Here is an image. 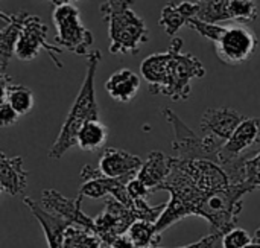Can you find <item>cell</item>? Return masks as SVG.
Instances as JSON below:
<instances>
[{
    "label": "cell",
    "mask_w": 260,
    "mask_h": 248,
    "mask_svg": "<svg viewBox=\"0 0 260 248\" xmlns=\"http://www.w3.org/2000/svg\"><path fill=\"white\" fill-rule=\"evenodd\" d=\"M0 88L2 101L9 102L20 116L27 114L34 108L35 99L32 90L21 84H12V78L6 72H0Z\"/></svg>",
    "instance_id": "obj_20"
},
{
    "label": "cell",
    "mask_w": 260,
    "mask_h": 248,
    "mask_svg": "<svg viewBox=\"0 0 260 248\" xmlns=\"http://www.w3.org/2000/svg\"><path fill=\"white\" fill-rule=\"evenodd\" d=\"M73 2H78V0H66V3H73Z\"/></svg>",
    "instance_id": "obj_37"
},
{
    "label": "cell",
    "mask_w": 260,
    "mask_h": 248,
    "mask_svg": "<svg viewBox=\"0 0 260 248\" xmlns=\"http://www.w3.org/2000/svg\"><path fill=\"white\" fill-rule=\"evenodd\" d=\"M161 113L174 130V140L171 148L177 154L175 157L187 160H212L218 163V154L224 145L222 140L207 134L198 136L171 108H163Z\"/></svg>",
    "instance_id": "obj_5"
},
{
    "label": "cell",
    "mask_w": 260,
    "mask_h": 248,
    "mask_svg": "<svg viewBox=\"0 0 260 248\" xmlns=\"http://www.w3.org/2000/svg\"><path fill=\"white\" fill-rule=\"evenodd\" d=\"M23 204L30 210L34 218L40 223L49 248H64V236L67 229L70 227V223L64 218L49 212L41 203H37L35 200L24 197Z\"/></svg>",
    "instance_id": "obj_13"
},
{
    "label": "cell",
    "mask_w": 260,
    "mask_h": 248,
    "mask_svg": "<svg viewBox=\"0 0 260 248\" xmlns=\"http://www.w3.org/2000/svg\"><path fill=\"white\" fill-rule=\"evenodd\" d=\"M200 11L198 18L207 23H224L232 21L230 0H197Z\"/></svg>",
    "instance_id": "obj_22"
},
{
    "label": "cell",
    "mask_w": 260,
    "mask_h": 248,
    "mask_svg": "<svg viewBox=\"0 0 260 248\" xmlns=\"http://www.w3.org/2000/svg\"><path fill=\"white\" fill-rule=\"evenodd\" d=\"M218 238H219V235L212 233V235H209V236L201 238L198 242H193V244H189V245H184V247H178V248H212L213 247V244L218 241Z\"/></svg>",
    "instance_id": "obj_31"
},
{
    "label": "cell",
    "mask_w": 260,
    "mask_h": 248,
    "mask_svg": "<svg viewBox=\"0 0 260 248\" xmlns=\"http://www.w3.org/2000/svg\"><path fill=\"white\" fill-rule=\"evenodd\" d=\"M47 2H50L55 6H59V5H64L66 3V0H47Z\"/></svg>",
    "instance_id": "obj_33"
},
{
    "label": "cell",
    "mask_w": 260,
    "mask_h": 248,
    "mask_svg": "<svg viewBox=\"0 0 260 248\" xmlns=\"http://www.w3.org/2000/svg\"><path fill=\"white\" fill-rule=\"evenodd\" d=\"M102 59L101 50H91L87 56V72L82 81V85L78 91V96L59 130V134L53 145L50 146L47 156L52 160H59L69 149L78 145V134L81 128L91 122L99 120V107L96 99L94 78L98 66Z\"/></svg>",
    "instance_id": "obj_2"
},
{
    "label": "cell",
    "mask_w": 260,
    "mask_h": 248,
    "mask_svg": "<svg viewBox=\"0 0 260 248\" xmlns=\"http://www.w3.org/2000/svg\"><path fill=\"white\" fill-rule=\"evenodd\" d=\"M192 30L198 32L201 37L213 41V43H218L221 40V37L224 35V32L227 30V26L225 24H218V23H207V21H203L200 20L198 17H192L187 20V24Z\"/></svg>",
    "instance_id": "obj_26"
},
{
    "label": "cell",
    "mask_w": 260,
    "mask_h": 248,
    "mask_svg": "<svg viewBox=\"0 0 260 248\" xmlns=\"http://www.w3.org/2000/svg\"><path fill=\"white\" fill-rule=\"evenodd\" d=\"M140 84V76L136 72L131 69H119L107 79L105 90L114 101L126 104L137 96Z\"/></svg>",
    "instance_id": "obj_18"
},
{
    "label": "cell",
    "mask_w": 260,
    "mask_h": 248,
    "mask_svg": "<svg viewBox=\"0 0 260 248\" xmlns=\"http://www.w3.org/2000/svg\"><path fill=\"white\" fill-rule=\"evenodd\" d=\"M47 34H49V29L43 23V20L38 15L29 14L26 17V21L23 24L21 34L17 43L15 56L20 61H32L40 55L41 49H44L46 52H49L52 63L58 69H62L64 66L58 59V53H62L64 49H61L59 46L50 44L47 41Z\"/></svg>",
    "instance_id": "obj_7"
},
{
    "label": "cell",
    "mask_w": 260,
    "mask_h": 248,
    "mask_svg": "<svg viewBox=\"0 0 260 248\" xmlns=\"http://www.w3.org/2000/svg\"><path fill=\"white\" fill-rule=\"evenodd\" d=\"M253 239H254V242H259L260 244V227L256 230V233H254V238H253Z\"/></svg>",
    "instance_id": "obj_34"
},
{
    "label": "cell",
    "mask_w": 260,
    "mask_h": 248,
    "mask_svg": "<svg viewBox=\"0 0 260 248\" xmlns=\"http://www.w3.org/2000/svg\"><path fill=\"white\" fill-rule=\"evenodd\" d=\"M212 248H224V247H222V242L219 244V239H218V241H216V242L213 244V247H212Z\"/></svg>",
    "instance_id": "obj_36"
},
{
    "label": "cell",
    "mask_w": 260,
    "mask_h": 248,
    "mask_svg": "<svg viewBox=\"0 0 260 248\" xmlns=\"http://www.w3.org/2000/svg\"><path fill=\"white\" fill-rule=\"evenodd\" d=\"M200 11V6L197 0H183V2H169L160 14L158 24L163 27L166 35H175L184 24H187V20L192 17H197Z\"/></svg>",
    "instance_id": "obj_17"
},
{
    "label": "cell",
    "mask_w": 260,
    "mask_h": 248,
    "mask_svg": "<svg viewBox=\"0 0 260 248\" xmlns=\"http://www.w3.org/2000/svg\"><path fill=\"white\" fill-rule=\"evenodd\" d=\"M136 221V215L110 195L105 201V209L94 218L96 235L102 241V247L111 248L113 242L117 238L125 236Z\"/></svg>",
    "instance_id": "obj_9"
},
{
    "label": "cell",
    "mask_w": 260,
    "mask_h": 248,
    "mask_svg": "<svg viewBox=\"0 0 260 248\" xmlns=\"http://www.w3.org/2000/svg\"><path fill=\"white\" fill-rule=\"evenodd\" d=\"M136 248H155L160 242V235L155 230V223L137 220L126 233Z\"/></svg>",
    "instance_id": "obj_23"
},
{
    "label": "cell",
    "mask_w": 260,
    "mask_h": 248,
    "mask_svg": "<svg viewBox=\"0 0 260 248\" xmlns=\"http://www.w3.org/2000/svg\"><path fill=\"white\" fill-rule=\"evenodd\" d=\"M143 162L140 157L119 149V148H105L101 160H99V171L111 178L119 177H128V175H137L140 171Z\"/></svg>",
    "instance_id": "obj_15"
},
{
    "label": "cell",
    "mask_w": 260,
    "mask_h": 248,
    "mask_svg": "<svg viewBox=\"0 0 260 248\" xmlns=\"http://www.w3.org/2000/svg\"><path fill=\"white\" fill-rule=\"evenodd\" d=\"M253 191L254 189L248 183H241L213 192L203 201L197 216L204 218L212 226L213 233L224 236L235 229L238 223L239 213L242 212V197Z\"/></svg>",
    "instance_id": "obj_4"
},
{
    "label": "cell",
    "mask_w": 260,
    "mask_h": 248,
    "mask_svg": "<svg viewBox=\"0 0 260 248\" xmlns=\"http://www.w3.org/2000/svg\"><path fill=\"white\" fill-rule=\"evenodd\" d=\"M245 119V116L230 107L209 108L204 111L200 127L203 134L213 136L225 143Z\"/></svg>",
    "instance_id": "obj_12"
},
{
    "label": "cell",
    "mask_w": 260,
    "mask_h": 248,
    "mask_svg": "<svg viewBox=\"0 0 260 248\" xmlns=\"http://www.w3.org/2000/svg\"><path fill=\"white\" fill-rule=\"evenodd\" d=\"M29 15V12L26 11H20V12H0L3 26L0 30V72H6L8 64L12 58V55H15V49H17V43L23 29V24L26 21V17Z\"/></svg>",
    "instance_id": "obj_14"
},
{
    "label": "cell",
    "mask_w": 260,
    "mask_h": 248,
    "mask_svg": "<svg viewBox=\"0 0 260 248\" xmlns=\"http://www.w3.org/2000/svg\"><path fill=\"white\" fill-rule=\"evenodd\" d=\"M221 242L224 248H247L253 242V238L247 230L235 227L222 236Z\"/></svg>",
    "instance_id": "obj_27"
},
{
    "label": "cell",
    "mask_w": 260,
    "mask_h": 248,
    "mask_svg": "<svg viewBox=\"0 0 260 248\" xmlns=\"http://www.w3.org/2000/svg\"><path fill=\"white\" fill-rule=\"evenodd\" d=\"M82 195H78L76 198H67L55 189H46L41 194V204L49 212L64 218L70 223V226L82 227L96 233L94 220L82 212Z\"/></svg>",
    "instance_id": "obj_11"
},
{
    "label": "cell",
    "mask_w": 260,
    "mask_h": 248,
    "mask_svg": "<svg viewBox=\"0 0 260 248\" xmlns=\"http://www.w3.org/2000/svg\"><path fill=\"white\" fill-rule=\"evenodd\" d=\"M171 174V163L169 157L165 156L161 151H152L146 162H143L140 171L137 172V178L142 180L152 192H157V189L165 183V180Z\"/></svg>",
    "instance_id": "obj_19"
},
{
    "label": "cell",
    "mask_w": 260,
    "mask_h": 248,
    "mask_svg": "<svg viewBox=\"0 0 260 248\" xmlns=\"http://www.w3.org/2000/svg\"><path fill=\"white\" fill-rule=\"evenodd\" d=\"M52 18L56 27V46L75 55L88 56L93 44V34L82 24L78 8L72 3L55 6Z\"/></svg>",
    "instance_id": "obj_6"
},
{
    "label": "cell",
    "mask_w": 260,
    "mask_h": 248,
    "mask_svg": "<svg viewBox=\"0 0 260 248\" xmlns=\"http://www.w3.org/2000/svg\"><path fill=\"white\" fill-rule=\"evenodd\" d=\"M181 38H174L163 53H152L140 64V73L152 95L172 101H186L192 93V81L206 75V67L192 53L181 50Z\"/></svg>",
    "instance_id": "obj_1"
},
{
    "label": "cell",
    "mask_w": 260,
    "mask_h": 248,
    "mask_svg": "<svg viewBox=\"0 0 260 248\" xmlns=\"http://www.w3.org/2000/svg\"><path fill=\"white\" fill-rule=\"evenodd\" d=\"M64 248H104L99 236L87 229L70 226L64 236Z\"/></svg>",
    "instance_id": "obj_24"
},
{
    "label": "cell",
    "mask_w": 260,
    "mask_h": 248,
    "mask_svg": "<svg viewBox=\"0 0 260 248\" xmlns=\"http://www.w3.org/2000/svg\"><path fill=\"white\" fill-rule=\"evenodd\" d=\"M247 248H260V244L259 242H251V244H250Z\"/></svg>",
    "instance_id": "obj_35"
},
{
    "label": "cell",
    "mask_w": 260,
    "mask_h": 248,
    "mask_svg": "<svg viewBox=\"0 0 260 248\" xmlns=\"http://www.w3.org/2000/svg\"><path fill=\"white\" fill-rule=\"evenodd\" d=\"M260 140V119L247 117L222 145L218 154V165L225 169L238 163L245 156H250V148Z\"/></svg>",
    "instance_id": "obj_10"
},
{
    "label": "cell",
    "mask_w": 260,
    "mask_h": 248,
    "mask_svg": "<svg viewBox=\"0 0 260 248\" xmlns=\"http://www.w3.org/2000/svg\"><path fill=\"white\" fill-rule=\"evenodd\" d=\"M245 183L253 189L260 188V151L251 154L245 162Z\"/></svg>",
    "instance_id": "obj_28"
},
{
    "label": "cell",
    "mask_w": 260,
    "mask_h": 248,
    "mask_svg": "<svg viewBox=\"0 0 260 248\" xmlns=\"http://www.w3.org/2000/svg\"><path fill=\"white\" fill-rule=\"evenodd\" d=\"M230 14L233 21L253 23L259 18V8L254 0H230Z\"/></svg>",
    "instance_id": "obj_25"
},
{
    "label": "cell",
    "mask_w": 260,
    "mask_h": 248,
    "mask_svg": "<svg viewBox=\"0 0 260 248\" xmlns=\"http://www.w3.org/2000/svg\"><path fill=\"white\" fill-rule=\"evenodd\" d=\"M18 117H20V114L11 107V104L6 101H2V104H0V123H2V127L15 125L18 122Z\"/></svg>",
    "instance_id": "obj_30"
},
{
    "label": "cell",
    "mask_w": 260,
    "mask_h": 248,
    "mask_svg": "<svg viewBox=\"0 0 260 248\" xmlns=\"http://www.w3.org/2000/svg\"><path fill=\"white\" fill-rule=\"evenodd\" d=\"M111 248H136V245L133 244V241L129 239V236H128V235H125V236L117 238V239L113 242Z\"/></svg>",
    "instance_id": "obj_32"
},
{
    "label": "cell",
    "mask_w": 260,
    "mask_h": 248,
    "mask_svg": "<svg viewBox=\"0 0 260 248\" xmlns=\"http://www.w3.org/2000/svg\"><path fill=\"white\" fill-rule=\"evenodd\" d=\"M134 0H102L101 14L108 26L110 52L114 55H137L149 40V29L131 5Z\"/></svg>",
    "instance_id": "obj_3"
},
{
    "label": "cell",
    "mask_w": 260,
    "mask_h": 248,
    "mask_svg": "<svg viewBox=\"0 0 260 248\" xmlns=\"http://www.w3.org/2000/svg\"><path fill=\"white\" fill-rule=\"evenodd\" d=\"M259 40L256 34L242 24L227 26V30L218 43H215V52L219 61L227 66H239L247 63L257 49Z\"/></svg>",
    "instance_id": "obj_8"
},
{
    "label": "cell",
    "mask_w": 260,
    "mask_h": 248,
    "mask_svg": "<svg viewBox=\"0 0 260 248\" xmlns=\"http://www.w3.org/2000/svg\"><path fill=\"white\" fill-rule=\"evenodd\" d=\"M108 139V128L101 120H91L85 123L78 134V146L82 151L94 152L101 149Z\"/></svg>",
    "instance_id": "obj_21"
},
{
    "label": "cell",
    "mask_w": 260,
    "mask_h": 248,
    "mask_svg": "<svg viewBox=\"0 0 260 248\" xmlns=\"http://www.w3.org/2000/svg\"><path fill=\"white\" fill-rule=\"evenodd\" d=\"M126 189H128L129 197H131L134 201H139V200H148V195L151 194L149 188H148L142 180H139L137 177H134L133 180H129V181H128Z\"/></svg>",
    "instance_id": "obj_29"
},
{
    "label": "cell",
    "mask_w": 260,
    "mask_h": 248,
    "mask_svg": "<svg viewBox=\"0 0 260 248\" xmlns=\"http://www.w3.org/2000/svg\"><path fill=\"white\" fill-rule=\"evenodd\" d=\"M0 188L2 192L17 197L27 188V171L23 168V157H8L0 154Z\"/></svg>",
    "instance_id": "obj_16"
}]
</instances>
